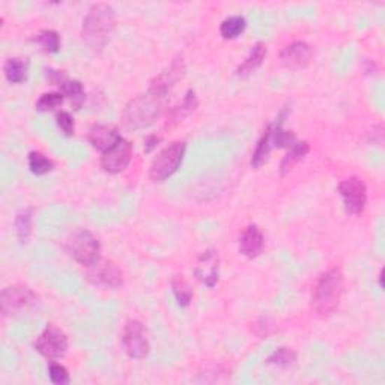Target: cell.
<instances>
[{
    "label": "cell",
    "mask_w": 385,
    "mask_h": 385,
    "mask_svg": "<svg viewBox=\"0 0 385 385\" xmlns=\"http://www.w3.org/2000/svg\"><path fill=\"white\" fill-rule=\"evenodd\" d=\"M166 92L149 86L145 94L137 95L125 106L122 120L127 128L140 130L152 125L161 116L167 99Z\"/></svg>",
    "instance_id": "6da1fadb"
},
{
    "label": "cell",
    "mask_w": 385,
    "mask_h": 385,
    "mask_svg": "<svg viewBox=\"0 0 385 385\" xmlns=\"http://www.w3.org/2000/svg\"><path fill=\"white\" fill-rule=\"evenodd\" d=\"M115 27V9L107 4H98L89 9L83 20L82 38L89 48L103 50L110 43Z\"/></svg>",
    "instance_id": "7a4b0ae2"
},
{
    "label": "cell",
    "mask_w": 385,
    "mask_h": 385,
    "mask_svg": "<svg viewBox=\"0 0 385 385\" xmlns=\"http://www.w3.org/2000/svg\"><path fill=\"white\" fill-rule=\"evenodd\" d=\"M343 272L340 268H331L316 281L312 293V309L321 316H330L340 306L343 297Z\"/></svg>",
    "instance_id": "3957f363"
},
{
    "label": "cell",
    "mask_w": 385,
    "mask_h": 385,
    "mask_svg": "<svg viewBox=\"0 0 385 385\" xmlns=\"http://www.w3.org/2000/svg\"><path fill=\"white\" fill-rule=\"evenodd\" d=\"M69 255L83 267H94L99 262L101 246L99 241L86 229H80L69 237L66 242Z\"/></svg>",
    "instance_id": "277c9868"
},
{
    "label": "cell",
    "mask_w": 385,
    "mask_h": 385,
    "mask_svg": "<svg viewBox=\"0 0 385 385\" xmlns=\"http://www.w3.org/2000/svg\"><path fill=\"white\" fill-rule=\"evenodd\" d=\"M186 155L184 141H175V144L164 148L154 158L149 169V178L154 182H163L169 179L179 169L182 160Z\"/></svg>",
    "instance_id": "5b68a950"
},
{
    "label": "cell",
    "mask_w": 385,
    "mask_h": 385,
    "mask_svg": "<svg viewBox=\"0 0 385 385\" xmlns=\"http://www.w3.org/2000/svg\"><path fill=\"white\" fill-rule=\"evenodd\" d=\"M35 349L47 360L62 358L68 351L66 334L53 323H50L35 342Z\"/></svg>",
    "instance_id": "8992f818"
},
{
    "label": "cell",
    "mask_w": 385,
    "mask_h": 385,
    "mask_svg": "<svg viewBox=\"0 0 385 385\" xmlns=\"http://www.w3.org/2000/svg\"><path fill=\"white\" fill-rule=\"evenodd\" d=\"M339 192L343 199L344 209L352 216H358L366 208L368 188L363 179L357 176H349L343 179L339 186Z\"/></svg>",
    "instance_id": "52a82bcc"
},
{
    "label": "cell",
    "mask_w": 385,
    "mask_h": 385,
    "mask_svg": "<svg viewBox=\"0 0 385 385\" xmlns=\"http://www.w3.org/2000/svg\"><path fill=\"white\" fill-rule=\"evenodd\" d=\"M122 346L130 358L144 360L149 354V340L141 322L128 321L122 332Z\"/></svg>",
    "instance_id": "ba28073f"
},
{
    "label": "cell",
    "mask_w": 385,
    "mask_h": 385,
    "mask_svg": "<svg viewBox=\"0 0 385 385\" xmlns=\"http://www.w3.org/2000/svg\"><path fill=\"white\" fill-rule=\"evenodd\" d=\"M36 301V295L32 289L26 286H8L0 295V309L5 316L27 309Z\"/></svg>",
    "instance_id": "9c48e42d"
},
{
    "label": "cell",
    "mask_w": 385,
    "mask_h": 385,
    "mask_svg": "<svg viewBox=\"0 0 385 385\" xmlns=\"http://www.w3.org/2000/svg\"><path fill=\"white\" fill-rule=\"evenodd\" d=\"M131 157H133V148H131L130 141L122 139L116 146L103 152L99 164L107 174H120L124 172L128 164L131 163Z\"/></svg>",
    "instance_id": "30bf717a"
},
{
    "label": "cell",
    "mask_w": 385,
    "mask_h": 385,
    "mask_svg": "<svg viewBox=\"0 0 385 385\" xmlns=\"http://www.w3.org/2000/svg\"><path fill=\"white\" fill-rule=\"evenodd\" d=\"M313 59V47L304 41H295L281 50L280 62L288 69L307 68Z\"/></svg>",
    "instance_id": "8fae6325"
},
{
    "label": "cell",
    "mask_w": 385,
    "mask_h": 385,
    "mask_svg": "<svg viewBox=\"0 0 385 385\" xmlns=\"http://www.w3.org/2000/svg\"><path fill=\"white\" fill-rule=\"evenodd\" d=\"M47 77L50 82L53 83V86H57L60 94H62L64 97L69 98L71 104L74 106L76 110H78L80 107H82L83 101H85V90H83V86L80 82H77V80H69L62 71H55V69H50L47 71Z\"/></svg>",
    "instance_id": "7c38bea8"
},
{
    "label": "cell",
    "mask_w": 385,
    "mask_h": 385,
    "mask_svg": "<svg viewBox=\"0 0 385 385\" xmlns=\"http://www.w3.org/2000/svg\"><path fill=\"white\" fill-rule=\"evenodd\" d=\"M89 279L97 285H103L111 289H118L124 285L122 271L111 260L95 263L94 270L89 272Z\"/></svg>",
    "instance_id": "4fadbf2b"
},
{
    "label": "cell",
    "mask_w": 385,
    "mask_h": 385,
    "mask_svg": "<svg viewBox=\"0 0 385 385\" xmlns=\"http://www.w3.org/2000/svg\"><path fill=\"white\" fill-rule=\"evenodd\" d=\"M195 274L208 288H214L217 285L220 276V259L216 250H206L202 253L195 268Z\"/></svg>",
    "instance_id": "5bb4252c"
},
{
    "label": "cell",
    "mask_w": 385,
    "mask_h": 385,
    "mask_svg": "<svg viewBox=\"0 0 385 385\" xmlns=\"http://www.w3.org/2000/svg\"><path fill=\"white\" fill-rule=\"evenodd\" d=\"M88 139L95 149L101 152H107L113 146H116L120 140H122V136L119 134V131L113 127L108 125H94L89 130Z\"/></svg>",
    "instance_id": "9a60e30c"
},
{
    "label": "cell",
    "mask_w": 385,
    "mask_h": 385,
    "mask_svg": "<svg viewBox=\"0 0 385 385\" xmlns=\"http://www.w3.org/2000/svg\"><path fill=\"white\" fill-rule=\"evenodd\" d=\"M263 246H265V239H263V234L256 225L247 226L239 237V253L244 255L248 259L258 258Z\"/></svg>",
    "instance_id": "2e32d148"
},
{
    "label": "cell",
    "mask_w": 385,
    "mask_h": 385,
    "mask_svg": "<svg viewBox=\"0 0 385 385\" xmlns=\"http://www.w3.org/2000/svg\"><path fill=\"white\" fill-rule=\"evenodd\" d=\"M267 53H268L267 46L263 43H258L255 47L251 48L250 55L247 56L244 62H242V65H239V68L237 71L238 76L246 77V76H250L255 73V71L263 64V60H265V57H267Z\"/></svg>",
    "instance_id": "e0dca14e"
},
{
    "label": "cell",
    "mask_w": 385,
    "mask_h": 385,
    "mask_svg": "<svg viewBox=\"0 0 385 385\" xmlns=\"http://www.w3.org/2000/svg\"><path fill=\"white\" fill-rule=\"evenodd\" d=\"M309 150H310V146L307 141H297L295 145H292L289 148V152L280 163V175L285 176L286 174H289V172L293 169V166L300 163V161L309 154Z\"/></svg>",
    "instance_id": "ac0fdd59"
},
{
    "label": "cell",
    "mask_w": 385,
    "mask_h": 385,
    "mask_svg": "<svg viewBox=\"0 0 385 385\" xmlns=\"http://www.w3.org/2000/svg\"><path fill=\"white\" fill-rule=\"evenodd\" d=\"M197 107V98H196V94L195 90H188V92L186 94L184 99H182V104L176 106L170 110L169 113V125H176L179 124L182 119L187 118L190 113H192V111L196 110Z\"/></svg>",
    "instance_id": "d6986e66"
},
{
    "label": "cell",
    "mask_w": 385,
    "mask_h": 385,
    "mask_svg": "<svg viewBox=\"0 0 385 385\" xmlns=\"http://www.w3.org/2000/svg\"><path fill=\"white\" fill-rule=\"evenodd\" d=\"M4 73L9 83L20 85L26 82L27 78V64L23 59L11 57L8 59L4 65Z\"/></svg>",
    "instance_id": "ffe728a7"
},
{
    "label": "cell",
    "mask_w": 385,
    "mask_h": 385,
    "mask_svg": "<svg viewBox=\"0 0 385 385\" xmlns=\"http://www.w3.org/2000/svg\"><path fill=\"white\" fill-rule=\"evenodd\" d=\"M271 130H272V124L265 128L262 137L258 141L255 154H253V158H251V166L255 169H259L263 163H265L268 155H270V150L272 148L271 146Z\"/></svg>",
    "instance_id": "44dd1931"
},
{
    "label": "cell",
    "mask_w": 385,
    "mask_h": 385,
    "mask_svg": "<svg viewBox=\"0 0 385 385\" xmlns=\"http://www.w3.org/2000/svg\"><path fill=\"white\" fill-rule=\"evenodd\" d=\"M247 27L246 18L242 15H232L226 18L225 22L220 26V34L225 39H235L238 38L242 32H244Z\"/></svg>",
    "instance_id": "7402d4cb"
},
{
    "label": "cell",
    "mask_w": 385,
    "mask_h": 385,
    "mask_svg": "<svg viewBox=\"0 0 385 385\" xmlns=\"http://www.w3.org/2000/svg\"><path fill=\"white\" fill-rule=\"evenodd\" d=\"M15 232L18 241L22 244H26L32 234V209H23L20 211L15 217Z\"/></svg>",
    "instance_id": "603a6c76"
},
{
    "label": "cell",
    "mask_w": 385,
    "mask_h": 385,
    "mask_svg": "<svg viewBox=\"0 0 385 385\" xmlns=\"http://www.w3.org/2000/svg\"><path fill=\"white\" fill-rule=\"evenodd\" d=\"M172 290L181 307H188L192 300V289L182 276H175L172 280Z\"/></svg>",
    "instance_id": "cb8c5ba5"
},
{
    "label": "cell",
    "mask_w": 385,
    "mask_h": 385,
    "mask_svg": "<svg viewBox=\"0 0 385 385\" xmlns=\"http://www.w3.org/2000/svg\"><path fill=\"white\" fill-rule=\"evenodd\" d=\"M29 169L36 176H43L50 174L55 169V163L50 158H47L41 152H30L29 154Z\"/></svg>",
    "instance_id": "d4e9b609"
},
{
    "label": "cell",
    "mask_w": 385,
    "mask_h": 385,
    "mask_svg": "<svg viewBox=\"0 0 385 385\" xmlns=\"http://www.w3.org/2000/svg\"><path fill=\"white\" fill-rule=\"evenodd\" d=\"M297 144V137L292 131H285L281 128V120H279L277 125H272L271 130V146L277 148H290Z\"/></svg>",
    "instance_id": "484cf974"
},
{
    "label": "cell",
    "mask_w": 385,
    "mask_h": 385,
    "mask_svg": "<svg viewBox=\"0 0 385 385\" xmlns=\"http://www.w3.org/2000/svg\"><path fill=\"white\" fill-rule=\"evenodd\" d=\"M35 41L41 46L47 53H57L60 48V36L56 30L46 29L41 30L35 38Z\"/></svg>",
    "instance_id": "4316f807"
},
{
    "label": "cell",
    "mask_w": 385,
    "mask_h": 385,
    "mask_svg": "<svg viewBox=\"0 0 385 385\" xmlns=\"http://www.w3.org/2000/svg\"><path fill=\"white\" fill-rule=\"evenodd\" d=\"M297 361V354L289 348H279L268 357L267 363L279 368H289Z\"/></svg>",
    "instance_id": "83f0119b"
},
{
    "label": "cell",
    "mask_w": 385,
    "mask_h": 385,
    "mask_svg": "<svg viewBox=\"0 0 385 385\" xmlns=\"http://www.w3.org/2000/svg\"><path fill=\"white\" fill-rule=\"evenodd\" d=\"M62 103H64V95L60 92H53V94H44L39 97L35 107L38 111H48L62 106Z\"/></svg>",
    "instance_id": "f1b7e54d"
},
{
    "label": "cell",
    "mask_w": 385,
    "mask_h": 385,
    "mask_svg": "<svg viewBox=\"0 0 385 385\" xmlns=\"http://www.w3.org/2000/svg\"><path fill=\"white\" fill-rule=\"evenodd\" d=\"M48 374H50V379H52L53 384H57V385L69 384V373H68L66 368H64L62 364H59L56 361L50 363Z\"/></svg>",
    "instance_id": "f546056e"
},
{
    "label": "cell",
    "mask_w": 385,
    "mask_h": 385,
    "mask_svg": "<svg viewBox=\"0 0 385 385\" xmlns=\"http://www.w3.org/2000/svg\"><path fill=\"white\" fill-rule=\"evenodd\" d=\"M56 122H57V127L60 128V131L68 137L74 136V131H76V124H74V119L73 116H71L68 111H59V113L56 115Z\"/></svg>",
    "instance_id": "4dcf8cb0"
},
{
    "label": "cell",
    "mask_w": 385,
    "mask_h": 385,
    "mask_svg": "<svg viewBox=\"0 0 385 385\" xmlns=\"http://www.w3.org/2000/svg\"><path fill=\"white\" fill-rule=\"evenodd\" d=\"M158 141H160V137H157V136H149L148 139H146V144H145V150L146 152H150L152 149H154L155 146H157V144H158Z\"/></svg>",
    "instance_id": "1f68e13d"
}]
</instances>
